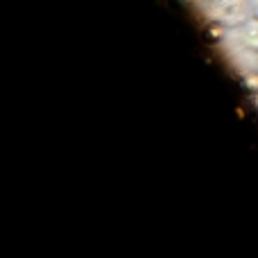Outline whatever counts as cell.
<instances>
[{
	"instance_id": "cell-1",
	"label": "cell",
	"mask_w": 258,
	"mask_h": 258,
	"mask_svg": "<svg viewBox=\"0 0 258 258\" xmlns=\"http://www.w3.org/2000/svg\"><path fill=\"white\" fill-rule=\"evenodd\" d=\"M242 84H245L247 91H254V93H256V91H258V75H247Z\"/></svg>"
},
{
	"instance_id": "cell-2",
	"label": "cell",
	"mask_w": 258,
	"mask_h": 258,
	"mask_svg": "<svg viewBox=\"0 0 258 258\" xmlns=\"http://www.w3.org/2000/svg\"><path fill=\"white\" fill-rule=\"evenodd\" d=\"M222 34H224L222 25H211L209 27V39L211 41H220V39H222Z\"/></svg>"
},
{
	"instance_id": "cell-3",
	"label": "cell",
	"mask_w": 258,
	"mask_h": 258,
	"mask_svg": "<svg viewBox=\"0 0 258 258\" xmlns=\"http://www.w3.org/2000/svg\"><path fill=\"white\" fill-rule=\"evenodd\" d=\"M254 18H256V21H258V7L254 9Z\"/></svg>"
}]
</instances>
